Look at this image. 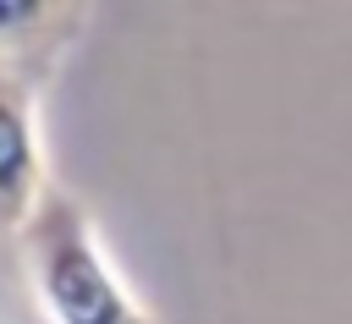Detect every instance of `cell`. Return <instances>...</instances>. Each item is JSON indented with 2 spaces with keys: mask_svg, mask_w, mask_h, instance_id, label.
<instances>
[{
  "mask_svg": "<svg viewBox=\"0 0 352 324\" xmlns=\"http://www.w3.org/2000/svg\"><path fill=\"white\" fill-rule=\"evenodd\" d=\"M16 258L44 324H160L116 275L88 203L66 187H50L16 231Z\"/></svg>",
  "mask_w": 352,
  "mask_h": 324,
  "instance_id": "obj_1",
  "label": "cell"
},
{
  "mask_svg": "<svg viewBox=\"0 0 352 324\" xmlns=\"http://www.w3.org/2000/svg\"><path fill=\"white\" fill-rule=\"evenodd\" d=\"M50 77L0 66V236L16 242V231L33 220L44 192L55 187L44 170V143H38V88Z\"/></svg>",
  "mask_w": 352,
  "mask_h": 324,
  "instance_id": "obj_2",
  "label": "cell"
},
{
  "mask_svg": "<svg viewBox=\"0 0 352 324\" xmlns=\"http://www.w3.org/2000/svg\"><path fill=\"white\" fill-rule=\"evenodd\" d=\"M88 11L60 0H0V66L50 77L60 49L82 33Z\"/></svg>",
  "mask_w": 352,
  "mask_h": 324,
  "instance_id": "obj_3",
  "label": "cell"
}]
</instances>
